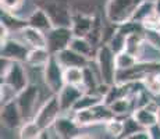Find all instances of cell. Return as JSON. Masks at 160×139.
Instances as JSON below:
<instances>
[{"instance_id": "cell-34", "label": "cell", "mask_w": 160, "mask_h": 139, "mask_svg": "<svg viewBox=\"0 0 160 139\" xmlns=\"http://www.w3.org/2000/svg\"><path fill=\"white\" fill-rule=\"evenodd\" d=\"M146 43H149L150 46H153L155 49L160 50V29H150V28H145L143 32Z\"/></svg>"}, {"instance_id": "cell-7", "label": "cell", "mask_w": 160, "mask_h": 139, "mask_svg": "<svg viewBox=\"0 0 160 139\" xmlns=\"http://www.w3.org/2000/svg\"><path fill=\"white\" fill-rule=\"evenodd\" d=\"M43 78L48 88L50 89V92L53 95H57L63 89V86L66 85V81H64V67L58 63V60L54 54L52 56L50 60L48 61V64L43 67Z\"/></svg>"}, {"instance_id": "cell-5", "label": "cell", "mask_w": 160, "mask_h": 139, "mask_svg": "<svg viewBox=\"0 0 160 139\" xmlns=\"http://www.w3.org/2000/svg\"><path fill=\"white\" fill-rule=\"evenodd\" d=\"M61 114H63V110H61L58 97H57V95H53V96L49 97L48 100L42 104L41 109L36 111L33 121L41 127L42 129H49L53 127L54 121H56Z\"/></svg>"}, {"instance_id": "cell-22", "label": "cell", "mask_w": 160, "mask_h": 139, "mask_svg": "<svg viewBox=\"0 0 160 139\" xmlns=\"http://www.w3.org/2000/svg\"><path fill=\"white\" fill-rule=\"evenodd\" d=\"M70 47L72 50H75L77 53L87 56L91 58L92 52H93V43L89 41L88 38H82V36H74L71 43H70Z\"/></svg>"}, {"instance_id": "cell-33", "label": "cell", "mask_w": 160, "mask_h": 139, "mask_svg": "<svg viewBox=\"0 0 160 139\" xmlns=\"http://www.w3.org/2000/svg\"><path fill=\"white\" fill-rule=\"evenodd\" d=\"M17 95L18 92L15 91L13 86L6 82H2V86H0V100H2V104L8 103V102L17 99Z\"/></svg>"}, {"instance_id": "cell-21", "label": "cell", "mask_w": 160, "mask_h": 139, "mask_svg": "<svg viewBox=\"0 0 160 139\" xmlns=\"http://www.w3.org/2000/svg\"><path fill=\"white\" fill-rule=\"evenodd\" d=\"M156 10H155V0H142L139 3V6L137 7V10L134 11L132 14L131 20L132 21H137V22H142L149 18L152 14H155Z\"/></svg>"}, {"instance_id": "cell-4", "label": "cell", "mask_w": 160, "mask_h": 139, "mask_svg": "<svg viewBox=\"0 0 160 139\" xmlns=\"http://www.w3.org/2000/svg\"><path fill=\"white\" fill-rule=\"evenodd\" d=\"M41 7L46 10L54 27H71L72 14L66 0H43Z\"/></svg>"}, {"instance_id": "cell-25", "label": "cell", "mask_w": 160, "mask_h": 139, "mask_svg": "<svg viewBox=\"0 0 160 139\" xmlns=\"http://www.w3.org/2000/svg\"><path fill=\"white\" fill-rule=\"evenodd\" d=\"M138 57L135 54L130 53L128 50H122L121 53L116 54V66L117 71H124L128 68H132L135 64H138Z\"/></svg>"}, {"instance_id": "cell-19", "label": "cell", "mask_w": 160, "mask_h": 139, "mask_svg": "<svg viewBox=\"0 0 160 139\" xmlns=\"http://www.w3.org/2000/svg\"><path fill=\"white\" fill-rule=\"evenodd\" d=\"M132 116H134V118L146 129L149 128L150 125L159 122V113H155V111L149 110L148 107L135 109L134 111H132Z\"/></svg>"}, {"instance_id": "cell-9", "label": "cell", "mask_w": 160, "mask_h": 139, "mask_svg": "<svg viewBox=\"0 0 160 139\" xmlns=\"http://www.w3.org/2000/svg\"><path fill=\"white\" fill-rule=\"evenodd\" d=\"M2 82H6L11 85L17 92H21L29 85L28 77H27L25 68L22 67V63L20 61H11L10 67L2 75Z\"/></svg>"}, {"instance_id": "cell-18", "label": "cell", "mask_w": 160, "mask_h": 139, "mask_svg": "<svg viewBox=\"0 0 160 139\" xmlns=\"http://www.w3.org/2000/svg\"><path fill=\"white\" fill-rule=\"evenodd\" d=\"M48 47H31L28 58H27V64L31 67H38V68H43L48 64V61L52 57Z\"/></svg>"}, {"instance_id": "cell-16", "label": "cell", "mask_w": 160, "mask_h": 139, "mask_svg": "<svg viewBox=\"0 0 160 139\" xmlns=\"http://www.w3.org/2000/svg\"><path fill=\"white\" fill-rule=\"evenodd\" d=\"M95 25V20L89 15L85 14H75L72 15V24H71V29L74 32V36H82L87 38L91 33V31L93 29Z\"/></svg>"}, {"instance_id": "cell-35", "label": "cell", "mask_w": 160, "mask_h": 139, "mask_svg": "<svg viewBox=\"0 0 160 139\" xmlns=\"http://www.w3.org/2000/svg\"><path fill=\"white\" fill-rule=\"evenodd\" d=\"M0 3H2V10L14 13L15 10H18L22 6L24 0H0Z\"/></svg>"}, {"instance_id": "cell-27", "label": "cell", "mask_w": 160, "mask_h": 139, "mask_svg": "<svg viewBox=\"0 0 160 139\" xmlns=\"http://www.w3.org/2000/svg\"><path fill=\"white\" fill-rule=\"evenodd\" d=\"M42 128L36 124L33 120L31 121H25L20 128V138L22 139H33L41 137Z\"/></svg>"}, {"instance_id": "cell-13", "label": "cell", "mask_w": 160, "mask_h": 139, "mask_svg": "<svg viewBox=\"0 0 160 139\" xmlns=\"http://www.w3.org/2000/svg\"><path fill=\"white\" fill-rule=\"evenodd\" d=\"M84 89H81V86H75V85H64L63 89L57 93L58 102H60V106L63 113H67V111H72L74 104L77 103L79 97L84 93Z\"/></svg>"}, {"instance_id": "cell-20", "label": "cell", "mask_w": 160, "mask_h": 139, "mask_svg": "<svg viewBox=\"0 0 160 139\" xmlns=\"http://www.w3.org/2000/svg\"><path fill=\"white\" fill-rule=\"evenodd\" d=\"M99 103H103V97L98 93H92V92H84L82 96L77 100V103L72 107V113L75 111H81V110H87L92 109L93 106Z\"/></svg>"}, {"instance_id": "cell-28", "label": "cell", "mask_w": 160, "mask_h": 139, "mask_svg": "<svg viewBox=\"0 0 160 139\" xmlns=\"http://www.w3.org/2000/svg\"><path fill=\"white\" fill-rule=\"evenodd\" d=\"M107 45L110 46V49H112L116 54H118V53H121L122 50H125V46H127V36L117 29L116 32L113 33L112 38H110V41L107 42Z\"/></svg>"}, {"instance_id": "cell-17", "label": "cell", "mask_w": 160, "mask_h": 139, "mask_svg": "<svg viewBox=\"0 0 160 139\" xmlns=\"http://www.w3.org/2000/svg\"><path fill=\"white\" fill-rule=\"evenodd\" d=\"M27 21H28V25L38 28V29L43 31V32H48L49 29H52V28L54 27L50 17H49V14L46 13V10L43 7H36L35 10L29 14Z\"/></svg>"}, {"instance_id": "cell-2", "label": "cell", "mask_w": 160, "mask_h": 139, "mask_svg": "<svg viewBox=\"0 0 160 139\" xmlns=\"http://www.w3.org/2000/svg\"><path fill=\"white\" fill-rule=\"evenodd\" d=\"M141 2L142 0H109L106 4L107 21L113 25L130 21Z\"/></svg>"}, {"instance_id": "cell-6", "label": "cell", "mask_w": 160, "mask_h": 139, "mask_svg": "<svg viewBox=\"0 0 160 139\" xmlns=\"http://www.w3.org/2000/svg\"><path fill=\"white\" fill-rule=\"evenodd\" d=\"M38 99H39V88L36 85H33V83H29L25 89L18 92L17 103L20 106L24 122L35 118V114H36L35 106L38 103Z\"/></svg>"}, {"instance_id": "cell-32", "label": "cell", "mask_w": 160, "mask_h": 139, "mask_svg": "<svg viewBox=\"0 0 160 139\" xmlns=\"http://www.w3.org/2000/svg\"><path fill=\"white\" fill-rule=\"evenodd\" d=\"M98 81L95 78V74L92 71L91 67H85L84 68V83H82V88H85L87 92H96L98 88Z\"/></svg>"}, {"instance_id": "cell-15", "label": "cell", "mask_w": 160, "mask_h": 139, "mask_svg": "<svg viewBox=\"0 0 160 139\" xmlns=\"http://www.w3.org/2000/svg\"><path fill=\"white\" fill-rule=\"evenodd\" d=\"M20 33L21 38L24 39V43H27L29 47H48L46 32H43V31L27 25L20 31Z\"/></svg>"}, {"instance_id": "cell-23", "label": "cell", "mask_w": 160, "mask_h": 139, "mask_svg": "<svg viewBox=\"0 0 160 139\" xmlns=\"http://www.w3.org/2000/svg\"><path fill=\"white\" fill-rule=\"evenodd\" d=\"M109 106L116 117L117 116H130V114H132V111H134V102L128 96L118 99V100L113 102Z\"/></svg>"}, {"instance_id": "cell-30", "label": "cell", "mask_w": 160, "mask_h": 139, "mask_svg": "<svg viewBox=\"0 0 160 139\" xmlns=\"http://www.w3.org/2000/svg\"><path fill=\"white\" fill-rule=\"evenodd\" d=\"M104 128H106V132L110 134L114 138H121L122 131H124V120H120L114 117V118L109 120L107 122H104Z\"/></svg>"}, {"instance_id": "cell-29", "label": "cell", "mask_w": 160, "mask_h": 139, "mask_svg": "<svg viewBox=\"0 0 160 139\" xmlns=\"http://www.w3.org/2000/svg\"><path fill=\"white\" fill-rule=\"evenodd\" d=\"M141 129H143V127L134 118V116H132V114H130V116H127V117H125V120H124V131H122L121 138L130 139L132 135L135 134V132L141 131Z\"/></svg>"}, {"instance_id": "cell-36", "label": "cell", "mask_w": 160, "mask_h": 139, "mask_svg": "<svg viewBox=\"0 0 160 139\" xmlns=\"http://www.w3.org/2000/svg\"><path fill=\"white\" fill-rule=\"evenodd\" d=\"M148 132H149L150 139H160V122H156V124L150 125L148 128Z\"/></svg>"}, {"instance_id": "cell-37", "label": "cell", "mask_w": 160, "mask_h": 139, "mask_svg": "<svg viewBox=\"0 0 160 139\" xmlns=\"http://www.w3.org/2000/svg\"><path fill=\"white\" fill-rule=\"evenodd\" d=\"M155 10H156V14L160 15V0H155Z\"/></svg>"}, {"instance_id": "cell-24", "label": "cell", "mask_w": 160, "mask_h": 139, "mask_svg": "<svg viewBox=\"0 0 160 139\" xmlns=\"http://www.w3.org/2000/svg\"><path fill=\"white\" fill-rule=\"evenodd\" d=\"M2 24L7 27L8 31H15V32H20L24 27L28 25V21L27 20H20L15 15H13V13L10 11H4L2 10Z\"/></svg>"}, {"instance_id": "cell-26", "label": "cell", "mask_w": 160, "mask_h": 139, "mask_svg": "<svg viewBox=\"0 0 160 139\" xmlns=\"http://www.w3.org/2000/svg\"><path fill=\"white\" fill-rule=\"evenodd\" d=\"M64 81L67 85L82 86V83H84V68H81V67L64 68Z\"/></svg>"}, {"instance_id": "cell-14", "label": "cell", "mask_w": 160, "mask_h": 139, "mask_svg": "<svg viewBox=\"0 0 160 139\" xmlns=\"http://www.w3.org/2000/svg\"><path fill=\"white\" fill-rule=\"evenodd\" d=\"M54 56H56L58 63H60L64 68H68V67H81V68H85V67L89 66V61H91L89 57L77 53L71 47L64 49V50L58 52V53H56Z\"/></svg>"}, {"instance_id": "cell-31", "label": "cell", "mask_w": 160, "mask_h": 139, "mask_svg": "<svg viewBox=\"0 0 160 139\" xmlns=\"http://www.w3.org/2000/svg\"><path fill=\"white\" fill-rule=\"evenodd\" d=\"M143 85L150 93H160V72H150L143 78Z\"/></svg>"}, {"instance_id": "cell-38", "label": "cell", "mask_w": 160, "mask_h": 139, "mask_svg": "<svg viewBox=\"0 0 160 139\" xmlns=\"http://www.w3.org/2000/svg\"><path fill=\"white\" fill-rule=\"evenodd\" d=\"M159 122H160V111H159Z\"/></svg>"}, {"instance_id": "cell-8", "label": "cell", "mask_w": 160, "mask_h": 139, "mask_svg": "<svg viewBox=\"0 0 160 139\" xmlns=\"http://www.w3.org/2000/svg\"><path fill=\"white\" fill-rule=\"evenodd\" d=\"M74 38V32L71 27H53L46 32V41L48 49L52 54H56L64 49L70 47Z\"/></svg>"}, {"instance_id": "cell-3", "label": "cell", "mask_w": 160, "mask_h": 139, "mask_svg": "<svg viewBox=\"0 0 160 139\" xmlns=\"http://www.w3.org/2000/svg\"><path fill=\"white\" fill-rule=\"evenodd\" d=\"M114 113L112 111L110 106L106 103H99L93 106L92 109L75 111L74 113V118L81 127H88V125H95V124H104L109 120L114 118Z\"/></svg>"}, {"instance_id": "cell-12", "label": "cell", "mask_w": 160, "mask_h": 139, "mask_svg": "<svg viewBox=\"0 0 160 139\" xmlns=\"http://www.w3.org/2000/svg\"><path fill=\"white\" fill-rule=\"evenodd\" d=\"M52 128L54 129L56 135L61 139H72V138H78L79 132H81L82 127L75 121V118L67 117L61 114L60 117L54 121V124Z\"/></svg>"}, {"instance_id": "cell-1", "label": "cell", "mask_w": 160, "mask_h": 139, "mask_svg": "<svg viewBox=\"0 0 160 139\" xmlns=\"http://www.w3.org/2000/svg\"><path fill=\"white\" fill-rule=\"evenodd\" d=\"M96 64L99 70L100 81L109 85L116 83L117 78V66H116V53L110 49L107 43H102L96 53Z\"/></svg>"}, {"instance_id": "cell-11", "label": "cell", "mask_w": 160, "mask_h": 139, "mask_svg": "<svg viewBox=\"0 0 160 139\" xmlns=\"http://www.w3.org/2000/svg\"><path fill=\"white\" fill-rule=\"evenodd\" d=\"M0 118H2V124L6 128H8V129L21 128V125L24 124V118H22V114H21L20 106L17 103V99L8 102V103L2 104Z\"/></svg>"}, {"instance_id": "cell-10", "label": "cell", "mask_w": 160, "mask_h": 139, "mask_svg": "<svg viewBox=\"0 0 160 139\" xmlns=\"http://www.w3.org/2000/svg\"><path fill=\"white\" fill-rule=\"evenodd\" d=\"M31 49L25 46V43L18 42L15 39H6L2 42V50H0V57L8 58L11 61H20V63H27L28 53Z\"/></svg>"}]
</instances>
